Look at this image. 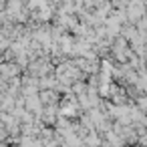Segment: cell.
I'll return each instance as SVG.
<instances>
[{
    "instance_id": "obj_5",
    "label": "cell",
    "mask_w": 147,
    "mask_h": 147,
    "mask_svg": "<svg viewBox=\"0 0 147 147\" xmlns=\"http://www.w3.org/2000/svg\"><path fill=\"white\" fill-rule=\"evenodd\" d=\"M135 28H137V30H147V14L135 22Z\"/></svg>"
},
{
    "instance_id": "obj_3",
    "label": "cell",
    "mask_w": 147,
    "mask_h": 147,
    "mask_svg": "<svg viewBox=\"0 0 147 147\" xmlns=\"http://www.w3.org/2000/svg\"><path fill=\"white\" fill-rule=\"evenodd\" d=\"M137 34H139V30L135 28V24H129V22H127V24H123V26H121V36H123L127 42L135 40V38H137Z\"/></svg>"
},
{
    "instance_id": "obj_4",
    "label": "cell",
    "mask_w": 147,
    "mask_h": 147,
    "mask_svg": "<svg viewBox=\"0 0 147 147\" xmlns=\"http://www.w3.org/2000/svg\"><path fill=\"white\" fill-rule=\"evenodd\" d=\"M71 93H73V95H83V93H87V81H75V83L71 85Z\"/></svg>"
},
{
    "instance_id": "obj_2",
    "label": "cell",
    "mask_w": 147,
    "mask_h": 147,
    "mask_svg": "<svg viewBox=\"0 0 147 147\" xmlns=\"http://www.w3.org/2000/svg\"><path fill=\"white\" fill-rule=\"evenodd\" d=\"M59 81L55 75H47V77H40L38 79V91H49V89H57Z\"/></svg>"
},
{
    "instance_id": "obj_1",
    "label": "cell",
    "mask_w": 147,
    "mask_h": 147,
    "mask_svg": "<svg viewBox=\"0 0 147 147\" xmlns=\"http://www.w3.org/2000/svg\"><path fill=\"white\" fill-rule=\"evenodd\" d=\"M38 99L40 103L47 107V105H59L61 101V95L55 91V89H49V91H38Z\"/></svg>"
}]
</instances>
